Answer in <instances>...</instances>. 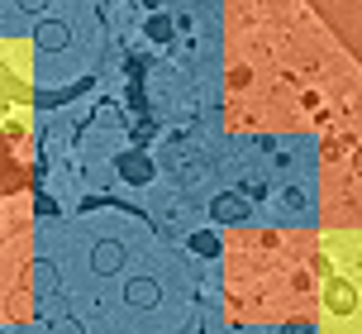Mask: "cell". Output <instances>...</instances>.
Instances as JSON below:
<instances>
[{"label": "cell", "instance_id": "2", "mask_svg": "<svg viewBox=\"0 0 362 334\" xmlns=\"http://www.w3.org/2000/svg\"><path fill=\"white\" fill-rule=\"evenodd\" d=\"M34 110V43L0 38V139H24Z\"/></svg>", "mask_w": 362, "mask_h": 334}, {"label": "cell", "instance_id": "3", "mask_svg": "<svg viewBox=\"0 0 362 334\" xmlns=\"http://www.w3.org/2000/svg\"><path fill=\"white\" fill-rule=\"evenodd\" d=\"M325 334H362V325H325Z\"/></svg>", "mask_w": 362, "mask_h": 334}, {"label": "cell", "instance_id": "1", "mask_svg": "<svg viewBox=\"0 0 362 334\" xmlns=\"http://www.w3.org/2000/svg\"><path fill=\"white\" fill-rule=\"evenodd\" d=\"M315 292H320V320L325 325H362V229L320 239Z\"/></svg>", "mask_w": 362, "mask_h": 334}, {"label": "cell", "instance_id": "4", "mask_svg": "<svg viewBox=\"0 0 362 334\" xmlns=\"http://www.w3.org/2000/svg\"><path fill=\"white\" fill-rule=\"evenodd\" d=\"M5 334H48L43 325H19V330H5Z\"/></svg>", "mask_w": 362, "mask_h": 334}]
</instances>
